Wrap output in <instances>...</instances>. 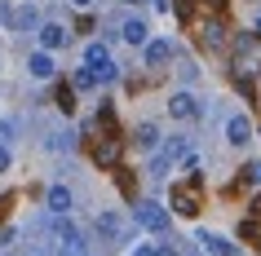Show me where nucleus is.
Segmentation results:
<instances>
[{
	"mask_svg": "<svg viewBox=\"0 0 261 256\" xmlns=\"http://www.w3.org/2000/svg\"><path fill=\"white\" fill-rule=\"evenodd\" d=\"M168 115H173V120H199V102H195V93L177 89V93L168 97Z\"/></svg>",
	"mask_w": 261,
	"mask_h": 256,
	"instance_id": "obj_8",
	"label": "nucleus"
},
{
	"mask_svg": "<svg viewBox=\"0 0 261 256\" xmlns=\"http://www.w3.org/2000/svg\"><path fill=\"white\" fill-rule=\"evenodd\" d=\"M27 71H31V80H54V53H44V49H40V53H31L27 58Z\"/></svg>",
	"mask_w": 261,
	"mask_h": 256,
	"instance_id": "obj_12",
	"label": "nucleus"
},
{
	"mask_svg": "<svg viewBox=\"0 0 261 256\" xmlns=\"http://www.w3.org/2000/svg\"><path fill=\"white\" fill-rule=\"evenodd\" d=\"M84 71L93 75V84H115L120 80V67H115V58H111V49L102 40H93L84 49Z\"/></svg>",
	"mask_w": 261,
	"mask_h": 256,
	"instance_id": "obj_1",
	"label": "nucleus"
},
{
	"mask_svg": "<svg viewBox=\"0 0 261 256\" xmlns=\"http://www.w3.org/2000/svg\"><path fill=\"white\" fill-rule=\"evenodd\" d=\"M71 5H75V9H89V5H93V0H71Z\"/></svg>",
	"mask_w": 261,
	"mask_h": 256,
	"instance_id": "obj_23",
	"label": "nucleus"
},
{
	"mask_svg": "<svg viewBox=\"0 0 261 256\" xmlns=\"http://www.w3.org/2000/svg\"><path fill=\"white\" fill-rule=\"evenodd\" d=\"M138 225L151 230V234H168V225H173V221H168V212H164L155 199H146V203H138Z\"/></svg>",
	"mask_w": 261,
	"mask_h": 256,
	"instance_id": "obj_5",
	"label": "nucleus"
},
{
	"mask_svg": "<svg viewBox=\"0 0 261 256\" xmlns=\"http://www.w3.org/2000/svg\"><path fill=\"white\" fill-rule=\"evenodd\" d=\"M71 203H75L71 186H62V181H58V186H49V212H54V216H67Z\"/></svg>",
	"mask_w": 261,
	"mask_h": 256,
	"instance_id": "obj_11",
	"label": "nucleus"
},
{
	"mask_svg": "<svg viewBox=\"0 0 261 256\" xmlns=\"http://www.w3.org/2000/svg\"><path fill=\"white\" fill-rule=\"evenodd\" d=\"M177 256H195V252H191V247H177Z\"/></svg>",
	"mask_w": 261,
	"mask_h": 256,
	"instance_id": "obj_24",
	"label": "nucleus"
},
{
	"mask_svg": "<svg viewBox=\"0 0 261 256\" xmlns=\"http://www.w3.org/2000/svg\"><path fill=\"white\" fill-rule=\"evenodd\" d=\"M124 5H146V0H124Z\"/></svg>",
	"mask_w": 261,
	"mask_h": 256,
	"instance_id": "obj_25",
	"label": "nucleus"
},
{
	"mask_svg": "<svg viewBox=\"0 0 261 256\" xmlns=\"http://www.w3.org/2000/svg\"><path fill=\"white\" fill-rule=\"evenodd\" d=\"M120 40H124V44H133V49H142V44L151 40V22H146L142 14L124 18V27H120Z\"/></svg>",
	"mask_w": 261,
	"mask_h": 256,
	"instance_id": "obj_7",
	"label": "nucleus"
},
{
	"mask_svg": "<svg viewBox=\"0 0 261 256\" xmlns=\"http://www.w3.org/2000/svg\"><path fill=\"white\" fill-rule=\"evenodd\" d=\"M58 106H62V110H75V93H71L67 84H62V89H58Z\"/></svg>",
	"mask_w": 261,
	"mask_h": 256,
	"instance_id": "obj_17",
	"label": "nucleus"
},
{
	"mask_svg": "<svg viewBox=\"0 0 261 256\" xmlns=\"http://www.w3.org/2000/svg\"><path fill=\"white\" fill-rule=\"evenodd\" d=\"M67 40H71V31L62 27V22H40V49H44V53H54V49H62Z\"/></svg>",
	"mask_w": 261,
	"mask_h": 256,
	"instance_id": "obj_9",
	"label": "nucleus"
},
{
	"mask_svg": "<svg viewBox=\"0 0 261 256\" xmlns=\"http://www.w3.org/2000/svg\"><path fill=\"white\" fill-rule=\"evenodd\" d=\"M226 141H230V146H248V141H252V120H248V115H230V120H226Z\"/></svg>",
	"mask_w": 261,
	"mask_h": 256,
	"instance_id": "obj_10",
	"label": "nucleus"
},
{
	"mask_svg": "<svg viewBox=\"0 0 261 256\" xmlns=\"http://www.w3.org/2000/svg\"><path fill=\"white\" fill-rule=\"evenodd\" d=\"M199 243H204V247H208V252H213V256H234V252H239L234 243L217 239V234H199Z\"/></svg>",
	"mask_w": 261,
	"mask_h": 256,
	"instance_id": "obj_15",
	"label": "nucleus"
},
{
	"mask_svg": "<svg viewBox=\"0 0 261 256\" xmlns=\"http://www.w3.org/2000/svg\"><path fill=\"white\" fill-rule=\"evenodd\" d=\"M9 163H14V155H9V146H5V141H0V173H5V168H9Z\"/></svg>",
	"mask_w": 261,
	"mask_h": 256,
	"instance_id": "obj_19",
	"label": "nucleus"
},
{
	"mask_svg": "<svg viewBox=\"0 0 261 256\" xmlns=\"http://www.w3.org/2000/svg\"><path fill=\"white\" fill-rule=\"evenodd\" d=\"M244 181H252V186H261V159H257V163H248V173H244Z\"/></svg>",
	"mask_w": 261,
	"mask_h": 256,
	"instance_id": "obj_18",
	"label": "nucleus"
},
{
	"mask_svg": "<svg viewBox=\"0 0 261 256\" xmlns=\"http://www.w3.org/2000/svg\"><path fill=\"white\" fill-rule=\"evenodd\" d=\"M142 58H146L151 67H164L168 58H173V44H168V40H146V53H142Z\"/></svg>",
	"mask_w": 261,
	"mask_h": 256,
	"instance_id": "obj_14",
	"label": "nucleus"
},
{
	"mask_svg": "<svg viewBox=\"0 0 261 256\" xmlns=\"http://www.w3.org/2000/svg\"><path fill=\"white\" fill-rule=\"evenodd\" d=\"M0 22L9 31H31V27H40V9L36 5H5L0 9Z\"/></svg>",
	"mask_w": 261,
	"mask_h": 256,
	"instance_id": "obj_4",
	"label": "nucleus"
},
{
	"mask_svg": "<svg viewBox=\"0 0 261 256\" xmlns=\"http://www.w3.org/2000/svg\"><path fill=\"white\" fill-rule=\"evenodd\" d=\"M54 252L58 256H93V247H89V239L80 234L75 221H58L54 225Z\"/></svg>",
	"mask_w": 261,
	"mask_h": 256,
	"instance_id": "obj_2",
	"label": "nucleus"
},
{
	"mask_svg": "<svg viewBox=\"0 0 261 256\" xmlns=\"http://www.w3.org/2000/svg\"><path fill=\"white\" fill-rule=\"evenodd\" d=\"M97 234H102V243H107V252L111 247H120L128 234H124V216L120 212H97Z\"/></svg>",
	"mask_w": 261,
	"mask_h": 256,
	"instance_id": "obj_6",
	"label": "nucleus"
},
{
	"mask_svg": "<svg viewBox=\"0 0 261 256\" xmlns=\"http://www.w3.org/2000/svg\"><path fill=\"white\" fill-rule=\"evenodd\" d=\"M177 159H186V137H168L164 146L151 155V177H168V168Z\"/></svg>",
	"mask_w": 261,
	"mask_h": 256,
	"instance_id": "obj_3",
	"label": "nucleus"
},
{
	"mask_svg": "<svg viewBox=\"0 0 261 256\" xmlns=\"http://www.w3.org/2000/svg\"><path fill=\"white\" fill-rule=\"evenodd\" d=\"M14 133H18V128H14V124H9V120L0 124V137H5V141H9V137H14Z\"/></svg>",
	"mask_w": 261,
	"mask_h": 256,
	"instance_id": "obj_21",
	"label": "nucleus"
},
{
	"mask_svg": "<svg viewBox=\"0 0 261 256\" xmlns=\"http://www.w3.org/2000/svg\"><path fill=\"white\" fill-rule=\"evenodd\" d=\"M128 256H155V247H151V243H138V247H133Z\"/></svg>",
	"mask_w": 261,
	"mask_h": 256,
	"instance_id": "obj_20",
	"label": "nucleus"
},
{
	"mask_svg": "<svg viewBox=\"0 0 261 256\" xmlns=\"http://www.w3.org/2000/svg\"><path fill=\"white\" fill-rule=\"evenodd\" d=\"M18 256H44V252H36V247H22V252H18Z\"/></svg>",
	"mask_w": 261,
	"mask_h": 256,
	"instance_id": "obj_22",
	"label": "nucleus"
},
{
	"mask_svg": "<svg viewBox=\"0 0 261 256\" xmlns=\"http://www.w3.org/2000/svg\"><path fill=\"white\" fill-rule=\"evenodd\" d=\"M67 89H80V93H84V89H93V75H89V71H75V75H71V84H67Z\"/></svg>",
	"mask_w": 261,
	"mask_h": 256,
	"instance_id": "obj_16",
	"label": "nucleus"
},
{
	"mask_svg": "<svg viewBox=\"0 0 261 256\" xmlns=\"http://www.w3.org/2000/svg\"><path fill=\"white\" fill-rule=\"evenodd\" d=\"M128 141H133L138 150H155L160 146V128H155V124H138V128L128 133Z\"/></svg>",
	"mask_w": 261,
	"mask_h": 256,
	"instance_id": "obj_13",
	"label": "nucleus"
}]
</instances>
